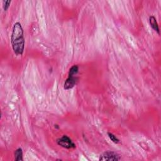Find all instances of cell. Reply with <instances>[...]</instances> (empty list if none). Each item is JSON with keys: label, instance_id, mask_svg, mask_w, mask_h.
<instances>
[{"label": "cell", "instance_id": "cell-1", "mask_svg": "<svg viewBox=\"0 0 161 161\" xmlns=\"http://www.w3.org/2000/svg\"><path fill=\"white\" fill-rule=\"evenodd\" d=\"M11 44L16 54L20 56L23 54L25 49V39L23 28L19 22L15 23L13 26Z\"/></svg>", "mask_w": 161, "mask_h": 161}, {"label": "cell", "instance_id": "cell-2", "mask_svg": "<svg viewBox=\"0 0 161 161\" xmlns=\"http://www.w3.org/2000/svg\"><path fill=\"white\" fill-rule=\"evenodd\" d=\"M57 143L59 146L67 149H74L76 147V145L72 142L71 139L67 135H63L61 138H58L57 140Z\"/></svg>", "mask_w": 161, "mask_h": 161}, {"label": "cell", "instance_id": "cell-3", "mask_svg": "<svg viewBox=\"0 0 161 161\" xmlns=\"http://www.w3.org/2000/svg\"><path fill=\"white\" fill-rule=\"evenodd\" d=\"M121 157L120 155L111 151H107L100 155V160H120Z\"/></svg>", "mask_w": 161, "mask_h": 161}, {"label": "cell", "instance_id": "cell-4", "mask_svg": "<svg viewBox=\"0 0 161 161\" xmlns=\"http://www.w3.org/2000/svg\"><path fill=\"white\" fill-rule=\"evenodd\" d=\"M78 78L76 77V76H72V75H69L68 78L66 80L64 83V88L66 90H68L72 89L75 85L78 82Z\"/></svg>", "mask_w": 161, "mask_h": 161}, {"label": "cell", "instance_id": "cell-5", "mask_svg": "<svg viewBox=\"0 0 161 161\" xmlns=\"http://www.w3.org/2000/svg\"><path fill=\"white\" fill-rule=\"evenodd\" d=\"M149 22L152 29L154 30L155 31H157L158 34H160L159 28L158 23L157 22V20L154 17V16H151V17H149Z\"/></svg>", "mask_w": 161, "mask_h": 161}, {"label": "cell", "instance_id": "cell-6", "mask_svg": "<svg viewBox=\"0 0 161 161\" xmlns=\"http://www.w3.org/2000/svg\"><path fill=\"white\" fill-rule=\"evenodd\" d=\"M15 159L16 161L23 160V151L21 148H18L15 151Z\"/></svg>", "mask_w": 161, "mask_h": 161}, {"label": "cell", "instance_id": "cell-7", "mask_svg": "<svg viewBox=\"0 0 161 161\" xmlns=\"http://www.w3.org/2000/svg\"><path fill=\"white\" fill-rule=\"evenodd\" d=\"M79 71V67L77 65H74L71 68L69 69V75H72V76H76L78 73Z\"/></svg>", "mask_w": 161, "mask_h": 161}, {"label": "cell", "instance_id": "cell-8", "mask_svg": "<svg viewBox=\"0 0 161 161\" xmlns=\"http://www.w3.org/2000/svg\"><path fill=\"white\" fill-rule=\"evenodd\" d=\"M108 135L110 140L113 143H120V141L119 140V139L115 135H113V133L108 132Z\"/></svg>", "mask_w": 161, "mask_h": 161}, {"label": "cell", "instance_id": "cell-9", "mask_svg": "<svg viewBox=\"0 0 161 161\" xmlns=\"http://www.w3.org/2000/svg\"><path fill=\"white\" fill-rule=\"evenodd\" d=\"M11 2L12 1H11L10 0H7V1H3V8L4 11H7V10L9 8Z\"/></svg>", "mask_w": 161, "mask_h": 161}]
</instances>
